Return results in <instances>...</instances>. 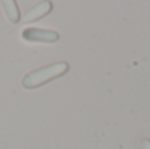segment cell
<instances>
[{"label":"cell","instance_id":"4","mask_svg":"<svg viewBox=\"0 0 150 149\" xmlns=\"http://www.w3.org/2000/svg\"><path fill=\"white\" fill-rule=\"evenodd\" d=\"M1 3L8 20L13 24L18 23L21 16H20V9H18V5L16 3V0H1Z\"/></svg>","mask_w":150,"mask_h":149},{"label":"cell","instance_id":"5","mask_svg":"<svg viewBox=\"0 0 150 149\" xmlns=\"http://www.w3.org/2000/svg\"><path fill=\"white\" fill-rule=\"evenodd\" d=\"M141 148L142 149H150V140L144 139L142 141H141Z\"/></svg>","mask_w":150,"mask_h":149},{"label":"cell","instance_id":"3","mask_svg":"<svg viewBox=\"0 0 150 149\" xmlns=\"http://www.w3.org/2000/svg\"><path fill=\"white\" fill-rule=\"evenodd\" d=\"M52 9H53L52 1H49V0H44V1L36 4L33 8H30L28 12H25V15L23 16V20L25 21V23L36 21V20H38V18L44 17V16H46L49 12H52Z\"/></svg>","mask_w":150,"mask_h":149},{"label":"cell","instance_id":"2","mask_svg":"<svg viewBox=\"0 0 150 149\" xmlns=\"http://www.w3.org/2000/svg\"><path fill=\"white\" fill-rule=\"evenodd\" d=\"M24 40L29 42H55L59 40V34L49 29L26 28L21 33Z\"/></svg>","mask_w":150,"mask_h":149},{"label":"cell","instance_id":"1","mask_svg":"<svg viewBox=\"0 0 150 149\" xmlns=\"http://www.w3.org/2000/svg\"><path fill=\"white\" fill-rule=\"evenodd\" d=\"M69 67L70 66H69L67 62H55L53 65L37 69V70L26 74L23 78V81H21V84H23V87H25L28 90L37 89V87L42 86V84L47 83V82L67 73Z\"/></svg>","mask_w":150,"mask_h":149}]
</instances>
